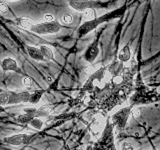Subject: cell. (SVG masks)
Masks as SVG:
<instances>
[{
  "label": "cell",
  "instance_id": "1",
  "mask_svg": "<svg viewBox=\"0 0 160 150\" xmlns=\"http://www.w3.org/2000/svg\"><path fill=\"white\" fill-rule=\"evenodd\" d=\"M61 29V24L57 21H50V22H42L38 24H32L29 28L30 31H32L39 35H50L55 34L60 31Z\"/></svg>",
  "mask_w": 160,
  "mask_h": 150
},
{
  "label": "cell",
  "instance_id": "2",
  "mask_svg": "<svg viewBox=\"0 0 160 150\" xmlns=\"http://www.w3.org/2000/svg\"><path fill=\"white\" fill-rule=\"evenodd\" d=\"M115 13H108L106 15H103L102 17H99V18H94L92 20H88L87 22L83 23L81 26L79 27L78 29V33L79 35H84V34H87L88 32H90L91 30L95 29L97 26H99L100 24L103 23L104 21H106V20H109L110 18L113 17V15Z\"/></svg>",
  "mask_w": 160,
  "mask_h": 150
},
{
  "label": "cell",
  "instance_id": "3",
  "mask_svg": "<svg viewBox=\"0 0 160 150\" xmlns=\"http://www.w3.org/2000/svg\"><path fill=\"white\" fill-rule=\"evenodd\" d=\"M99 4V2L93 1V0H70L69 1V6L78 12H83L84 10L93 8L94 6H97Z\"/></svg>",
  "mask_w": 160,
  "mask_h": 150
},
{
  "label": "cell",
  "instance_id": "4",
  "mask_svg": "<svg viewBox=\"0 0 160 150\" xmlns=\"http://www.w3.org/2000/svg\"><path fill=\"white\" fill-rule=\"evenodd\" d=\"M30 139V136L25 133H19V134H15V135H11V136L5 137L3 139V141L9 144L12 145V146H20V145H23L25 143H27Z\"/></svg>",
  "mask_w": 160,
  "mask_h": 150
},
{
  "label": "cell",
  "instance_id": "5",
  "mask_svg": "<svg viewBox=\"0 0 160 150\" xmlns=\"http://www.w3.org/2000/svg\"><path fill=\"white\" fill-rule=\"evenodd\" d=\"M130 108H123L121 110H119L118 112H116L114 114V116H113V120H114V122L115 124L117 125V126L120 128V129H122L125 127V125H126L127 123V120L129 118V115H130Z\"/></svg>",
  "mask_w": 160,
  "mask_h": 150
},
{
  "label": "cell",
  "instance_id": "6",
  "mask_svg": "<svg viewBox=\"0 0 160 150\" xmlns=\"http://www.w3.org/2000/svg\"><path fill=\"white\" fill-rule=\"evenodd\" d=\"M1 67L4 71H13L17 73H21V69L19 68L17 62L13 58H4L1 62Z\"/></svg>",
  "mask_w": 160,
  "mask_h": 150
},
{
  "label": "cell",
  "instance_id": "7",
  "mask_svg": "<svg viewBox=\"0 0 160 150\" xmlns=\"http://www.w3.org/2000/svg\"><path fill=\"white\" fill-rule=\"evenodd\" d=\"M99 54V48H98V43L97 41H94L90 46L88 47V49L86 50V52L84 54V57L86 59V61L92 63L96 57Z\"/></svg>",
  "mask_w": 160,
  "mask_h": 150
},
{
  "label": "cell",
  "instance_id": "8",
  "mask_svg": "<svg viewBox=\"0 0 160 150\" xmlns=\"http://www.w3.org/2000/svg\"><path fill=\"white\" fill-rule=\"evenodd\" d=\"M27 52L29 54V56L31 57L32 59L36 60V61H45V58L43 57V55L40 52L39 48H36L34 46H26Z\"/></svg>",
  "mask_w": 160,
  "mask_h": 150
},
{
  "label": "cell",
  "instance_id": "9",
  "mask_svg": "<svg viewBox=\"0 0 160 150\" xmlns=\"http://www.w3.org/2000/svg\"><path fill=\"white\" fill-rule=\"evenodd\" d=\"M131 57V51H130V47L128 45L124 46L123 48L120 49V51L118 53V59L122 62H127L128 60Z\"/></svg>",
  "mask_w": 160,
  "mask_h": 150
},
{
  "label": "cell",
  "instance_id": "10",
  "mask_svg": "<svg viewBox=\"0 0 160 150\" xmlns=\"http://www.w3.org/2000/svg\"><path fill=\"white\" fill-rule=\"evenodd\" d=\"M15 23H16V25L20 28L29 30V28L31 27V25L33 24V21L31 19H29V18L19 17V18H16V20H15Z\"/></svg>",
  "mask_w": 160,
  "mask_h": 150
},
{
  "label": "cell",
  "instance_id": "11",
  "mask_svg": "<svg viewBox=\"0 0 160 150\" xmlns=\"http://www.w3.org/2000/svg\"><path fill=\"white\" fill-rule=\"evenodd\" d=\"M50 112H51V107L48 106V105H42L39 108L36 109V112H35V117H47L49 116Z\"/></svg>",
  "mask_w": 160,
  "mask_h": 150
},
{
  "label": "cell",
  "instance_id": "12",
  "mask_svg": "<svg viewBox=\"0 0 160 150\" xmlns=\"http://www.w3.org/2000/svg\"><path fill=\"white\" fill-rule=\"evenodd\" d=\"M40 52L43 55V57L45 58V60H53L54 59V54L52 49L48 47L47 45H41L39 48Z\"/></svg>",
  "mask_w": 160,
  "mask_h": 150
},
{
  "label": "cell",
  "instance_id": "13",
  "mask_svg": "<svg viewBox=\"0 0 160 150\" xmlns=\"http://www.w3.org/2000/svg\"><path fill=\"white\" fill-rule=\"evenodd\" d=\"M44 93V90H35L33 93H30V97H29V103L31 104H36L40 101L42 95Z\"/></svg>",
  "mask_w": 160,
  "mask_h": 150
},
{
  "label": "cell",
  "instance_id": "14",
  "mask_svg": "<svg viewBox=\"0 0 160 150\" xmlns=\"http://www.w3.org/2000/svg\"><path fill=\"white\" fill-rule=\"evenodd\" d=\"M43 121L41 120V118L39 117H33L31 120L29 121V125L31 127H33L34 129H37V130H40L42 127H43Z\"/></svg>",
  "mask_w": 160,
  "mask_h": 150
},
{
  "label": "cell",
  "instance_id": "15",
  "mask_svg": "<svg viewBox=\"0 0 160 150\" xmlns=\"http://www.w3.org/2000/svg\"><path fill=\"white\" fill-rule=\"evenodd\" d=\"M83 16L88 21V20H92L94 18H96L97 14H96V11H95L93 8H88V9L83 11Z\"/></svg>",
  "mask_w": 160,
  "mask_h": 150
},
{
  "label": "cell",
  "instance_id": "16",
  "mask_svg": "<svg viewBox=\"0 0 160 150\" xmlns=\"http://www.w3.org/2000/svg\"><path fill=\"white\" fill-rule=\"evenodd\" d=\"M18 103H20L19 93H16V92L9 93V99H8L7 104L12 105V104H18Z\"/></svg>",
  "mask_w": 160,
  "mask_h": 150
},
{
  "label": "cell",
  "instance_id": "17",
  "mask_svg": "<svg viewBox=\"0 0 160 150\" xmlns=\"http://www.w3.org/2000/svg\"><path fill=\"white\" fill-rule=\"evenodd\" d=\"M32 118H33L32 116H30V115L24 113V114H21V115H18L16 120L19 123H21V124H27V123H29V121Z\"/></svg>",
  "mask_w": 160,
  "mask_h": 150
},
{
  "label": "cell",
  "instance_id": "18",
  "mask_svg": "<svg viewBox=\"0 0 160 150\" xmlns=\"http://www.w3.org/2000/svg\"><path fill=\"white\" fill-rule=\"evenodd\" d=\"M29 97H30V93L27 91L24 92H19V98H20V102L26 103L29 101Z\"/></svg>",
  "mask_w": 160,
  "mask_h": 150
},
{
  "label": "cell",
  "instance_id": "19",
  "mask_svg": "<svg viewBox=\"0 0 160 150\" xmlns=\"http://www.w3.org/2000/svg\"><path fill=\"white\" fill-rule=\"evenodd\" d=\"M9 99V92H2L0 93V105H5L7 104Z\"/></svg>",
  "mask_w": 160,
  "mask_h": 150
},
{
  "label": "cell",
  "instance_id": "20",
  "mask_svg": "<svg viewBox=\"0 0 160 150\" xmlns=\"http://www.w3.org/2000/svg\"><path fill=\"white\" fill-rule=\"evenodd\" d=\"M73 21V17L71 14H65L62 16V22L64 24H70Z\"/></svg>",
  "mask_w": 160,
  "mask_h": 150
},
{
  "label": "cell",
  "instance_id": "21",
  "mask_svg": "<svg viewBox=\"0 0 160 150\" xmlns=\"http://www.w3.org/2000/svg\"><path fill=\"white\" fill-rule=\"evenodd\" d=\"M123 80H124V78H123V76H121V75H115V76L112 78V82L116 85H119L123 82Z\"/></svg>",
  "mask_w": 160,
  "mask_h": 150
},
{
  "label": "cell",
  "instance_id": "22",
  "mask_svg": "<svg viewBox=\"0 0 160 150\" xmlns=\"http://www.w3.org/2000/svg\"><path fill=\"white\" fill-rule=\"evenodd\" d=\"M22 84L25 87H30L32 85V81L29 77H23L22 78Z\"/></svg>",
  "mask_w": 160,
  "mask_h": 150
},
{
  "label": "cell",
  "instance_id": "23",
  "mask_svg": "<svg viewBox=\"0 0 160 150\" xmlns=\"http://www.w3.org/2000/svg\"><path fill=\"white\" fill-rule=\"evenodd\" d=\"M130 114H132V116L134 118H138L141 113H140V110L138 108H133V109L130 110Z\"/></svg>",
  "mask_w": 160,
  "mask_h": 150
},
{
  "label": "cell",
  "instance_id": "24",
  "mask_svg": "<svg viewBox=\"0 0 160 150\" xmlns=\"http://www.w3.org/2000/svg\"><path fill=\"white\" fill-rule=\"evenodd\" d=\"M24 112L30 115V116H32V117H35V112H36V109L35 108H26L24 110Z\"/></svg>",
  "mask_w": 160,
  "mask_h": 150
},
{
  "label": "cell",
  "instance_id": "25",
  "mask_svg": "<svg viewBox=\"0 0 160 150\" xmlns=\"http://www.w3.org/2000/svg\"><path fill=\"white\" fill-rule=\"evenodd\" d=\"M121 150H133V147L129 142H123L121 146Z\"/></svg>",
  "mask_w": 160,
  "mask_h": 150
},
{
  "label": "cell",
  "instance_id": "26",
  "mask_svg": "<svg viewBox=\"0 0 160 150\" xmlns=\"http://www.w3.org/2000/svg\"><path fill=\"white\" fill-rule=\"evenodd\" d=\"M44 21L45 22H50V21H54V16L52 14H49V13H46L44 15Z\"/></svg>",
  "mask_w": 160,
  "mask_h": 150
},
{
  "label": "cell",
  "instance_id": "27",
  "mask_svg": "<svg viewBox=\"0 0 160 150\" xmlns=\"http://www.w3.org/2000/svg\"><path fill=\"white\" fill-rule=\"evenodd\" d=\"M7 11H8V7L6 6V4L0 3V13H1V14H5Z\"/></svg>",
  "mask_w": 160,
  "mask_h": 150
},
{
  "label": "cell",
  "instance_id": "28",
  "mask_svg": "<svg viewBox=\"0 0 160 150\" xmlns=\"http://www.w3.org/2000/svg\"><path fill=\"white\" fill-rule=\"evenodd\" d=\"M95 71H96V70H95L94 66H92V65H90V66L85 68V72H86L87 74H93Z\"/></svg>",
  "mask_w": 160,
  "mask_h": 150
},
{
  "label": "cell",
  "instance_id": "29",
  "mask_svg": "<svg viewBox=\"0 0 160 150\" xmlns=\"http://www.w3.org/2000/svg\"><path fill=\"white\" fill-rule=\"evenodd\" d=\"M47 81H49V82H52V78L50 77V76H48V77H47Z\"/></svg>",
  "mask_w": 160,
  "mask_h": 150
},
{
  "label": "cell",
  "instance_id": "30",
  "mask_svg": "<svg viewBox=\"0 0 160 150\" xmlns=\"http://www.w3.org/2000/svg\"><path fill=\"white\" fill-rule=\"evenodd\" d=\"M8 1H11V2H15V1H19V0H8Z\"/></svg>",
  "mask_w": 160,
  "mask_h": 150
},
{
  "label": "cell",
  "instance_id": "31",
  "mask_svg": "<svg viewBox=\"0 0 160 150\" xmlns=\"http://www.w3.org/2000/svg\"><path fill=\"white\" fill-rule=\"evenodd\" d=\"M0 111H4V109L1 107V105H0Z\"/></svg>",
  "mask_w": 160,
  "mask_h": 150
}]
</instances>
